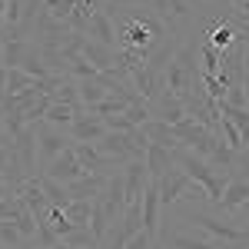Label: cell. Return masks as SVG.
<instances>
[{"instance_id": "obj_35", "label": "cell", "mask_w": 249, "mask_h": 249, "mask_svg": "<svg viewBox=\"0 0 249 249\" xmlns=\"http://www.w3.org/2000/svg\"><path fill=\"white\" fill-rule=\"evenodd\" d=\"M239 43H246V47H249V30H239Z\"/></svg>"}, {"instance_id": "obj_10", "label": "cell", "mask_w": 249, "mask_h": 249, "mask_svg": "<svg viewBox=\"0 0 249 249\" xmlns=\"http://www.w3.org/2000/svg\"><path fill=\"white\" fill-rule=\"evenodd\" d=\"M190 186H193V179L179 170V166H173L170 173H163V176H160V203H163V210H170L173 203H179Z\"/></svg>"}, {"instance_id": "obj_34", "label": "cell", "mask_w": 249, "mask_h": 249, "mask_svg": "<svg viewBox=\"0 0 249 249\" xmlns=\"http://www.w3.org/2000/svg\"><path fill=\"white\" fill-rule=\"evenodd\" d=\"M10 193H14V190H10V186H7V183H0V199H7V196H10Z\"/></svg>"}, {"instance_id": "obj_5", "label": "cell", "mask_w": 249, "mask_h": 249, "mask_svg": "<svg viewBox=\"0 0 249 249\" xmlns=\"http://www.w3.org/2000/svg\"><path fill=\"white\" fill-rule=\"evenodd\" d=\"M73 146V140L67 130H60L53 123H47V120H40L37 123V156H40V173L47 170L53 160H57L63 150H70Z\"/></svg>"}, {"instance_id": "obj_2", "label": "cell", "mask_w": 249, "mask_h": 249, "mask_svg": "<svg viewBox=\"0 0 249 249\" xmlns=\"http://www.w3.org/2000/svg\"><path fill=\"white\" fill-rule=\"evenodd\" d=\"M213 3L216 0H150V10L166 23V30L173 37L183 40L190 34H196V20L210 17V23L219 20L213 14Z\"/></svg>"}, {"instance_id": "obj_32", "label": "cell", "mask_w": 249, "mask_h": 249, "mask_svg": "<svg viewBox=\"0 0 249 249\" xmlns=\"http://www.w3.org/2000/svg\"><path fill=\"white\" fill-rule=\"evenodd\" d=\"M239 83H243V90H246V100H249V70H243V80H239Z\"/></svg>"}, {"instance_id": "obj_13", "label": "cell", "mask_w": 249, "mask_h": 249, "mask_svg": "<svg viewBox=\"0 0 249 249\" xmlns=\"http://www.w3.org/2000/svg\"><path fill=\"white\" fill-rule=\"evenodd\" d=\"M150 116H153V120H163V123H170V126H176V123L186 120V107H183V100H176V96L170 93V87H166V90L150 103Z\"/></svg>"}, {"instance_id": "obj_12", "label": "cell", "mask_w": 249, "mask_h": 249, "mask_svg": "<svg viewBox=\"0 0 249 249\" xmlns=\"http://www.w3.org/2000/svg\"><path fill=\"white\" fill-rule=\"evenodd\" d=\"M67 133H70V140H73V143H100V140L110 133V130H107V123H103L100 116L80 113L77 120L67 126Z\"/></svg>"}, {"instance_id": "obj_28", "label": "cell", "mask_w": 249, "mask_h": 249, "mask_svg": "<svg viewBox=\"0 0 249 249\" xmlns=\"http://www.w3.org/2000/svg\"><path fill=\"white\" fill-rule=\"evenodd\" d=\"M40 183H43V193H47V199H50L53 206H67V203H70V193H67L63 183L50 179V176H40Z\"/></svg>"}, {"instance_id": "obj_38", "label": "cell", "mask_w": 249, "mask_h": 249, "mask_svg": "<svg viewBox=\"0 0 249 249\" xmlns=\"http://www.w3.org/2000/svg\"><path fill=\"white\" fill-rule=\"evenodd\" d=\"M0 50H3V40H0Z\"/></svg>"}, {"instance_id": "obj_24", "label": "cell", "mask_w": 249, "mask_h": 249, "mask_svg": "<svg viewBox=\"0 0 249 249\" xmlns=\"http://www.w3.org/2000/svg\"><path fill=\"white\" fill-rule=\"evenodd\" d=\"M219 113L239 130V136H243V143H246V150H249V110H239V107H230V103H219Z\"/></svg>"}, {"instance_id": "obj_22", "label": "cell", "mask_w": 249, "mask_h": 249, "mask_svg": "<svg viewBox=\"0 0 249 249\" xmlns=\"http://www.w3.org/2000/svg\"><path fill=\"white\" fill-rule=\"evenodd\" d=\"M170 249H223L216 239L210 236H196V232H173L170 236Z\"/></svg>"}, {"instance_id": "obj_29", "label": "cell", "mask_w": 249, "mask_h": 249, "mask_svg": "<svg viewBox=\"0 0 249 249\" xmlns=\"http://www.w3.org/2000/svg\"><path fill=\"white\" fill-rule=\"evenodd\" d=\"M23 243H30V239H23V232L17 230V223H10V219H3L0 223V246L3 249H17Z\"/></svg>"}, {"instance_id": "obj_30", "label": "cell", "mask_w": 249, "mask_h": 249, "mask_svg": "<svg viewBox=\"0 0 249 249\" xmlns=\"http://www.w3.org/2000/svg\"><path fill=\"white\" fill-rule=\"evenodd\" d=\"M47 223H50V230L57 232L60 239H63V236H67L70 230H77V226H73V223L67 219V213H63V206H50V213H47Z\"/></svg>"}, {"instance_id": "obj_14", "label": "cell", "mask_w": 249, "mask_h": 249, "mask_svg": "<svg viewBox=\"0 0 249 249\" xmlns=\"http://www.w3.org/2000/svg\"><path fill=\"white\" fill-rule=\"evenodd\" d=\"M83 37L93 40V43H103V47H113V50H116V27H113V17H110V10H107V7H103V10H100V14L87 23Z\"/></svg>"}, {"instance_id": "obj_26", "label": "cell", "mask_w": 249, "mask_h": 249, "mask_svg": "<svg viewBox=\"0 0 249 249\" xmlns=\"http://www.w3.org/2000/svg\"><path fill=\"white\" fill-rule=\"evenodd\" d=\"M63 243H67L70 249H100L96 236L90 232V226H77V230H70L67 236H63Z\"/></svg>"}, {"instance_id": "obj_31", "label": "cell", "mask_w": 249, "mask_h": 249, "mask_svg": "<svg viewBox=\"0 0 249 249\" xmlns=\"http://www.w3.org/2000/svg\"><path fill=\"white\" fill-rule=\"evenodd\" d=\"M153 243H156V239L150 236V232H143V230H140V232L133 236V239L126 243V249H153Z\"/></svg>"}, {"instance_id": "obj_18", "label": "cell", "mask_w": 249, "mask_h": 249, "mask_svg": "<svg viewBox=\"0 0 249 249\" xmlns=\"http://www.w3.org/2000/svg\"><path fill=\"white\" fill-rule=\"evenodd\" d=\"M73 153H77V160L83 163V170H87V173H107V176L113 173V170H110L113 163H110V160H103V156L96 153L93 143H73Z\"/></svg>"}, {"instance_id": "obj_15", "label": "cell", "mask_w": 249, "mask_h": 249, "mask_svg": "<svg viewBox=\"0 0 249 249\" xmlns=\"http://www.w3.org/2000/svg\"><path fill=\"white\" fill-rule=\"evenodd\" d=\"M123 179H126V199L136 203L143 190H146V183H150V170H146V160H133V163H126L123 166Z\"/></svg>"}, {"instance_id": "obj_27", "label": "cell", "mask_w": 249, "mask_h": 249, "mask_svg": "<svg viewBox=\"0 0 249 249\" xmlns=\"http://www.w3.org/2000/svg\"><path fill=\"white\" fill-rule=\"evenodd\" d=\"M30 87H37V80L30 77V73H23L20 67H10L7 70V93H23Z\"/></svg>"}, {"instance_id": "obj_1", "label": "cell", "mask_w": 249, "mask_h": 249, "mask_svg": "<svg viewBox=\"0 0 249 249\" xmlns=\"http://www.w3.org/2000/svg\"><path fill=\"white\" fill-rule=\"evenodd\" d=\"M166 87L176 100H183V107L206 96L203 93V67H199V40H196V34L179 40V47L170 60V70H166Z\"/></svg>"}, {"instance_id": "obj_36", "label": "cell", "mask_w": 249, "mask_h": 249, "mask_svg": "<svg viewBox=\"0 0 249 249\" xmlns=\"http://www.w3.org/2000/svg\"><path fill=\"white\" fill-rule=\"evenodd\" d=\"M239 210H243V213H246V216H249V203H246V206H239Z\"/></svg>"}, {"instance_id": "obj_3", "label": "cell", "mask_w": 249, "mask_h": 249, "mask_svg": "<svg viewBox=\"0 0 249 249\" xmlns=\"http://www.w3.org/2000/svg\"><path fill=\"white\" fill-rule=\"evenodd\" d=\"M173 163L179 166V170L190 176L193 183L199 186V190L206 193V199H210L213 206H219V199H223V190H226V183H230L232 173L219 170V166H213L210 160H203L199 153H193L190 146H179V150H173Z\"/></svg>"}, {"instance_id": "obj_4", "label": "cell", "mask_w": 249, "mask_h": 249, "mask_svg": "<svg viewBox=\"0 0 249 249\" xmlns=\"http://www.w3.org/2000/svg\"><path fill=\"white\" fill-rule=\"evenodd\" d=\"M186 219H190V223H196V230L203 232V236H210V239H216L223 249L249 246V230H243V226H232L230 219H219V216H213V213L199 210V206H190Z\"/></svg>"}, {"instance_id": "obj_17", "label": "cell", "mask_w": 249, "mask_h": 249, "mask_svg": "<svg viewBox=\"0 0 249 249\" xmlns=\"http://www.w3.org/2000/svg\"><path fill=\"white\" fill-rule=\"evenodd\" d=\"M83 57L90 60L100 73H107V70H116V67H120V50L103 47V43H93V40H83Z\"/></svg>"}, {"instance_id": "obj_9", "label": "cell", "mask_w": 249, "mask_h": 249, "mask_svg": "<svg viewBox=\"0 0 249 249\" xmlns=\"http://www.w3.org/2000/svg\"><path fill=\"white\" fill-rule=\"evenodd\" d=\"M17 196L23 199V206L34 213V219L43 223L47 219V213H50V199H47V193H43V183H40V176H30V179H23V186L17 190Z\"/></svg>"}, {"instance_id": "obj_23", "label": "cell", "mask_w": 249, "mask_h": 249, "mask_svg": "<svg viewBox=\"0 0 249 249\" xmlns=\"http://www.w3.org/2000/svg\"><path fill=\"white\" fill-rule=\"evenodd\" d=\"M80 113H87V110H83V107H70V103H50V110H47L43 120H47V123H53V126H63V130H67Z\"/></svg>"}, {"instance_id": "obj_11", "label": "cell", "mask_w": 249, "mask_h": 249, "mask_svg": "<svg viewBox=\"0 0 249 249\" xmlns=\"http://www.w3.org/2000/svg\"><path fill=\"white\" fill-rule=\"evenodd\" d=\"M160 179H150L146 183V190L140 196V213H143V232H150L156 239V232H160Z\"/></svg>"}, {"instance_id": "obj_19", "label": "cell", "mask_w": 249, "mask_h": 249, "mask_svg": "<svg viewBox=\"0 0 249 249\" xmlns=\"http://www.w3.org/2000/svg\"><path fill=\"white\" fill-rule=\"evenodd\" d=\"M176 163H173V153L160 143H150L146 146V170H150V179H160L163 173H170Z\"/></svg>"}, {"instance_id": "obj_25", "label": "cell", "mask_w": 249, "mask_h": 249, "mask_svg": "<svg viewBox=\"0 0 249 249\" xmlns=\"http://www.w3.org/2000/svg\"><path fill=\"white\" fill-rule=\"evenodd\" d=\"M63 213H67V219H70L73 226H90V213H93V199H70V203L63 206Z\"/></svg>"}, {"instance_id": "obj_20", "label": "cell", "mask_w": 249, "mask_h": 249, "mask_svg": "<svg viewBox=\"0 0 249 249\" xmlns=\"http://www.w3.org/2000/svg\"><path fill=\"white\" fill-rule=\"evenodd\" d=\"M143 133H146V140H150V143H160V146H166L170 153L183 146V143L173 136V126H170V123H163V120H146V123H143Z\"/></svg>"}, {"instance_id": "obj_21", "label": "cell", "mask_w": 249, "mask_h": 249, "mask_svg": "<svg viewBox=\"0 0 249 249\" xmlns=\"http://www.w3.org/2000/svg\"><path fill=\"white\" fill-rule=\"evenodd\" d=\"M77 90H80V103H83L87 113L93 110L96 103H103V100L110 96V87L100 83V77H96V80H77Z\"/></svg>"}, {"instance_id": "obj_6", "label": "cell", "mask_w": 249, "mask_h": 249, "mask_svg": "<svg viewBox=\"0 0 249 249\" xmlns=\"http://www.w3.org/2000/svg\"><path fill=\"white\" fill-rule=\"evenodd\" d=\"M96 203L103 206V213H107L113 223L126 213L130 199H126V179H123V170L110 173V179L103 183V190H100V196H96Z\"/></svg>"}, {"instance_id": "obj_37", "label": "cell", "mask_w": 249, "mask_h": 249, "mask_svg": "<svg viewBox=\"0 0 249 249\" xmlns=\"http://www.w3.org/2000/svg\"><path fill=\"white\" fill-rule=\"evenodd\" d=\"M153 249H163V246H160V243H153Z\"/></svg>"}, {"instance_id": "obj_39", "label": "cell", "mask_w": 249, "mask_h": 249, "mask_svg": "<svg viewBox=\"0 0 249 249\" xmlns=\"http://www.w3.org/2000/svg\"><path fill=\"white\" fill-rule=\"evenodd\" d=\"M0 249H3V246H0Z\"/></svg>"}, {"instance_id": "obj_33", "label": "cell", "mask_w": 249, "mask_h": 249, "mask_svg": "<svg viewBox=\"0 0 249 249\" xmlns=\"http://www.w3.org/2000/svg\"><path fill=\"white\" fill-rule=\"evenodd\" d=\"M243 70H249V47L243 43Z\"/></svg>"}, {"instance_id": "obj_16", "label": "cell", "mask_w": 249, "mask_h": 249, "mask_svg": "<svg viewBox=\"0 0 249 249\" xmlns=\"http://www.w3.org/2000/svg\"><path fill=\"white\" fill-rule=\"evenodd\" d=\"M246 203H249V179H246V176H236V173H232L230 183H226V190H223L219 210L236 213L239 206H246Z\"/></svg>"}, {"instance_id": "obj_8", "label": "cell", "mask_w": 249, "mask_h": 249, "mask_svg": "<svg viewBox=\"0 0 249 249\" xmlns=\"http://www.w3.org/2000/svg\"><path fill=\"white\" fill-rule=\"evenodd\" d=\"M40 176H50V179H57V183H63V186H70V183H77V179H83V176H90V173L83 170V163L77 160V153H73V146L70 150H63V153L47 166V170L40 173Z\"/></svg>"}, {"instance_id": "obj_7", "label": "cell", "mask_w": 249, "mask_h": 249, "mask_svg": "<svg viewBox=\"0 0 249 249\" xmlns=\"http://www.w3.org/2000/svg\"><path fill=\"white\" fill-rule=\"evenodd\" d=\"M14 150H17V160L27 179L30 176H40V156H37V123H27L17 136H14Z\"/></svg>"}]
</instances>
